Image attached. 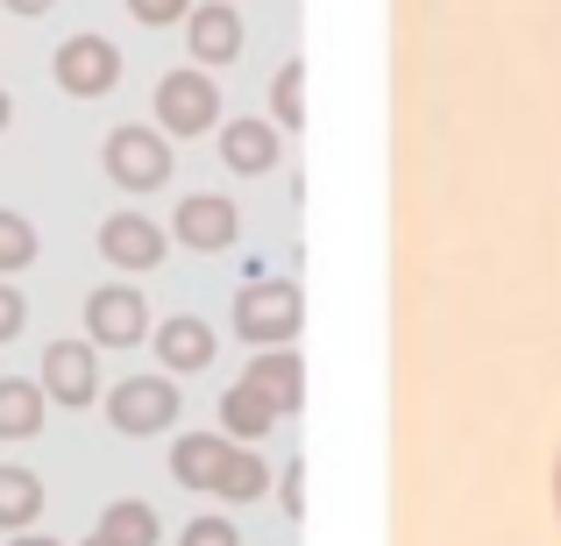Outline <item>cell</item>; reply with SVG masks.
<instances>
[{"instance_id": "21", "label": "cell", "mask_w": 561, "mask_h": 546, "mask_svg": "<svg viewBox=\"0 0 561 546\" xmlns=\"http://www.w3.org/2000/svg\"><path fill=\"white\" fill-rule=\"evenodd\" d=\"M220 490H228V497H263V462H256V454H234V468H228Z\"/></svg>"}, {"instance_id": "3", "label": "cell", "mask_w": 561, "mask_h": 546, "mask_svg": "<svg viewBox=\"0 0 561 546\" xmlns=\"http://www.w3.org/2000/svg\"><path fill=\"white\" fill-rule=\"evenodd\" d=\"M114 79H122V50H114V43H100V36H71L65 50H57V85H65V93L93 100V93H107Z\"/></svg>"}, {"instance_id": "8", "label": "cell", "mask_w": 561, "mask_h": 546, "mask_svg": "<svg viewBox=\"0 0 561 546\" xmlns=\"http://www.w3.org/2000/svg\"><path fill=\"white\" fill-rule=\"evenodd\" d=\"M100 248H107L122 270H150V263L164 256V234H157L142 213H114L107 228H100Z\"/></svg>"}, {"instance_id": "26", "label": "cell", "mask_w": 561, "mask_h": 546, "mask_svg": "<svg viewBox=\"0 0 561 546\" xmlns=\"http://www.w3.org/2000/svg\"><path fill=\"white\" fill-rule=\"evenodd\" d=\"M14 546H57V539H14Z\"/></svg>"}, {"instance_id": "17", "label": "cell", "mask_w": 561, "mask_h": 546, "mask_svg": "<svg viewBox=\"0 0 561 546\" xmlns=\"http://www.w3.org/2000/svg\"><path fill=\"white\" fill-rule=\"evenodd\" d=\"M43 511V483L28 468H0V525H28Z\"/></svg>"}, {"instance_id": "12", "label": "cell", "mask_w": 561, "mask_h": 546, "mask_svg": "<svg viewBox=\"0 0 561 546\" xmlns=\"http://www.w3.org/2000/svg\"><path fill=\"white\" fill-rule=\"evenodd\" d=\"M179 234H185L192 248H228L234 242V206L214 199V191H199V199L179 206Z\"/></svg>"}, {"instance_id": "11", "label": "cell", "mask_w": 561, "mask_h": 546, "mask_svg": "<svg viewBox=\"0 0 561 546\" xmlns=\"http://www.w3.org/2000/svg\"><path fill=\"white\" fill-rule=\"evenodd\" d=\"M242 50V22H234L228 0H206L199 14H192V57L199 65H228V57Z\"/></svg>"}, {"instance_id": "23", "label": "cell", "mask_w": 561, "mask_h": 546, "mask_svg": "<svg viewBox=\"0 0 561 546\" xmlns=\"http://www.w3.org/2000/svg\"><path fill=\"white\" fill-rule=\"evenodd\" d=\"M14 334H22V291L0 284V341H14Z\"/></svg>"}, {"instance_id": "16", "label": "cell", "mask_w": 561, "mask_h": 546, "mask_svg": "<svg viewBox=\"0 0 561 546\" xmlns=\"http://www.w3.org/2000/svg\"><path fill=\"white\" fill-rule=\"evenodd\" d=\"M43 426V391L36 383H0V440H28Z\"/></svg>"}, {"instance_id": "15", "label": "cell", "mask_w": 561, "mask_h": 546, "mask_svg": "<svg viewBox=\"0 0 561 546\" xmlns=\"http://www.w3.org/2000/svg\"><path fill=\"white\" fill-rule=\"evenodd\" d=\"M85 546H157V511L150 504H114Z\"/></svg>"}, {"instance_id": "4", "label": "cell", "mask_w": 561, "mask_h": 546, "mask_svg": "<svg viewBox=\"0 0 561 546\" xmlns=\"http://www.w3.org/2000/svg\"><path fill=\"white\" fill-rule=\"evenodd\" d=\"M157 114L171 121V136H199V128L220 114L214 79H206V71H171V79L157 85Z\"/></svg>"}, {"instance_id": "9", "label": "cell", "mask_w": 561, "mask_h": 546, "mask_svg": "<svg viewBox=\"0 0 561 546\" xmlns=\"http://www.w3.org/2000/svg\"><path fill=\"white\" fill-rule=\"evenodd\" d=\"M43 383H50L57 405H85V397H93V348L85 341H57L50 356H43Z\"/></svg>"}, {"instance_id": "25", "label": "cell", "mask_w": 561, "mask_h": 546, "mask_svg": "<svg viewBox=\"0 0 561 546\" xmlns=\"http://www.w3.org/2000/svg\"><path fill=\"white\" fill-rule=\"evenodd\" d=\"M8 8H14V14H43V8H50V0H8Z\"/></svg>"}, {"instance_id": "2", "label": "cell", "mask_w": 561, "mask_h": 546, "mask_svg": "<svg viewBox=\"0 0 561 546\" xmlns=\"http://www.w3.org/2000/svg\"><path fill=\"white\" fill-rule=\"evenodd\" d=\"M179 405H185V397L171 391V376H128L122 391L107 397V411H114L122 433H157V426L179 419Z\"/></svg>"}, {"instance_id": "10", "label": "cell", "mask_w": 561, "mask_h": 546, "mask_svg": "<svg viewBox=\"0 0 561 546\" xmlns=\"http://www.w3.org/2000/svg\"><path fill=\"white\" fill-rule=\"evenodd\" d=\"M249 391H256L271 411H299V391H306L299 356H291V348H271V356H256V369H249Z\"/></svg>"}, {"instance_id": "19", "label": "cell", "mask_w": 561, "mask_h": 546, "mask_svg": "<svg viewBox=\"0 0 561 546\" xmlns=\"http://www.w3.org/2000/svg\"><path fill=\"white\" fill-rule=\"evenodd\" d=\"M28 256H36V228L22 213H0V270H22Z\"/></svg>"}, {"instance_id": "13", "label": "cell", "mask_w": 561, "mask_h": 546, "mask_svg": "<svg viewBox=\"0 0 561 546\" xmlns=\"http://www.w3.org/2000/svg\"><path fill=\"white\" fill-rule=\"evenodd\" d=\"M157 356H164V369H206L214 362V327L206 320H164L157 327Z\"/></svg>"}, {"instance_id": "14", "label": "cell", "mask_w": 561, "mask_h": 546, "mask_svg": "<svg viewBox=\"0 0 561 546\" xmlns=\"http://www.w3.org/2000/svg\"><path fill=\"white\" fill-rule=\"evenodd\" d=\"M220 156H228V171H271L277 164V128L271 121H234L220 136Z\"/></svg>"}, {"instance_id": "22", "label": "cell", "mask_w": 561, "mask_h": 546, "mask_svg": "<svg viewBox=\"0 0 561 546\" xmlns=\"http://www.w3.org/2000/svg\"><path fill=\"white\" fill-rule=\"evenodd\" d=\"M179 546H242V539H234V525H228V519H192Z\"/></svg>"}, {"instance_id": "5", "label": "cell", "mask_w": 561, "mask_h": 546, "mask_svg": "<svg viewBox=\"0 0 561 546\" xmlns=\"http://www.w3.org/2000/svg\"><path fill=\"white\" fill-rule=\"evenodd\" d=\"M107 171H114L122 185L150 191V185L171 171V150H164V136H157V128H114V136H107Z\"/></svg>"}, {"instance_id": "18", "label": "cell", "mask_w": 561, "mask_h": 546, "mask_svg": "<svg viewBox=\"0 0 561 546\" xmlns=\"http://www.w3.org/2000/svg\"><path fill=\"white\" fill-rule=\"evenodd\" d=\"M271 419H277V411L263 405V397L249 391V383H242V391H228V397H220V426H228L234 440H256V433H271Z\"/></svg>"}, {"instance_id": "24", "label": "cell", "mask_w": 561, "mask_h": 546, "mask_svg": "<svg viewBox=\"0 0 561 546\" xmlns=\"http://www.w3.org/2000/svg\"><path fill=\"white\" fill-rule=\"evenodd\" d=\"M128 8H136L142 22H179V14H185V0H128Z\"/></svg>"}, {"instance_id": "20", "label": "cell", "mask_w": 561, "mask_h": 546, "mask_svg": "<svg viewBox=\"0 0 561 546\" xmlns=\"http://www.w3.org/2000/svg\"><path fill=\"white\" fill-rule=\"evenodd\" d=\"M271 100H277V114H285V128H299L306 121V71L299 65H285V71H277V85H271Z\"/></svg>"}, {"instance_id": "6", "label": "cell", "mask_w": 561, "mask_h": 546, "mask_svg": "<svg viewBox=\"0 0 561 546\" xmlns=\"http://www.w3.org/2000/svg\"><path fill=\"white\" fill-rule=\"evenodd\" d=\"M234 454H242V448H228L220 433H185L179 454H171V476H179L185 490H220L228 468H234Z\"/></svg>"}, {"instance_id": "7", "label": "cell", "mask_w": 561, "mask_h": 546, "mask_svg": "<svg viewBox=\"0 0 561 546\" xmlns=\"http://www.w3.org/2000/svg\"><path fill=\"white\" fill-rule=\"evenodd\" d=\"M85 327H93V341H114V348L142 341V299H136V284L93 291V299H85Z\"/></svg>"}, {"instance_id": "1", "label": "cell", "mask_w": 561, "mask_h": 546, "mask_svg": "<svg viewBox=\"0 0 561 546\" xmlns=\"http://www.w3.org/2000/svg\"><path fill=\"white\" fill-rule=\"evenodd\" d=\"M234 327H242V341H263V356H271L277 341L299 334V284H277V277L249 284L234 299Z\"/></svg>"}, {"instance_id": "28", "label": "cell", "mask_w": 561, "mask_h": 546, "mask_svg": "<svg viewBox=\"0 0 561 546\" xmlns=\"http://www.w3.org/2000/svg\"><path fill=\"white\" fill-rule=\"evenodd\" d=\"M0 128H8V93H0Z\"/></svg>"}, {"instance_id": "27", "label": "cell", "mask_w": 561, "mask_h": 546, "mask_svg": "<svg viewBox=\"0 0 561 546\" xmlns=\"http://www.w3.org/2000/svg\"><path fill=\"white\" fill-rule=\"evenodd\" d=\"M554 504H561V462H554Z\"/></svg>"}]
</instances>
